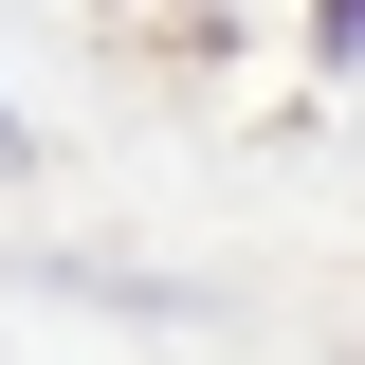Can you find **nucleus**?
Instances as JSON below:
<instances>
[{"label": "nucleus", "mask_w": 365, "mask_h": 365, "mask_svg": "<svg viewBox=\"0 0 365 365\" xmlns=\"http://www.w3.org/2000/svg\"><path fill=\"white\" fill-rule=\"evenodd\" d=\"M329 37H347V55H365V0H329Z\"/></svg>", "instance_id": "f257e3e1"}, {"label": "nucleus", "mask_w": 365, "mask_h": 365, "mask_svg": "<svg viewBox=\"0 0 365 365\" xmlns=\"http://www.w3.org/2000/svg\"><path fill=\"white\" fill-rule=\"evenodd\" d=\"M0 165H19V128H0Z\"/></svg>", "instance_id": "f03ea898"}]
</instances>
